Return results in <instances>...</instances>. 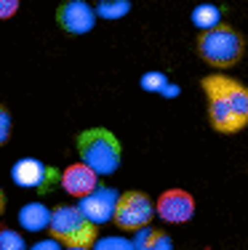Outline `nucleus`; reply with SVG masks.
<instances>
[{
  "mask_svg": "<svg viewBox=\"0 0 248 250\" xmlns=\"http://www.w3.org/2000/svg\"><path fill=\"white\" fill-rule=\"evenodd\" d=\"M246 40L243 35L229 24H216L211 29H203L198 38V56L214 69H229L243 59Z\"/></svg>",
  "mask_w": 248,
  "mask_h": 250,
  "instance_id": "nucleus-1",
  "label": "nucleus"
},
{
  "mask_svg": "<svg viewBox=\"0 0 248 250\" xmlns=\"http://www.w3.org/2000/svg\"><path fill=\"white\" fill-rule=\"evenodd\" d=\"M78 154L99 176H110L120 168L123 146L117 136L107 128H88L78 136Z\"/></svg>",
  "mask_w": 248,
  "mask_h": 250,
  "instance_id": "nucleus-2",
  "label": "nucleus"
},
{
  "mask_svg": "<svg viewBox=\"0 0 248 250\" xmlns=\"http://www.w3.org/2000/svg\"><path fill=\"white\" fill-rule=\"evenodd\" d=\"M96 226L80 208L75 205H59L51 213V237H56L64 248L72 250H86L96 245Z\"/></svg>",
  "mask_w": 248,
  "mask_h": 250,
  "instance_id": "nucleus-3",
  "label": "nucleus"
},
{
  "mask_svg": "<svg viewBox=\"0 0 248 250\" xmlns=\"http://www.w3.org/2000/svg\"><path fill=\"white\" fill-rule=\"evenodd\" d=\"M11 178H14L16 187L38 192V194H48V192H54L56 184H62L59 170L54 165H45L43 160H38V157L16 160L14 168H11Z\"/></svg>",
  "mask_w": 248,
  "mask_h": 250,
  "instance_id": "nucleus-4",
  "label": "nucleus"
},
{
  "mask_svg": "<svg viewBox=\"0 0 248 250\" xmlns=\"http://www.w3.org/2000/svg\"><path fill=\"white\" fill-rule=\"evenodd\" d=\"M155 205L152 200L147 197L144 192H123L120 200H117V210H115V218L112 221L117 224V229L123 231H136L141 226H147L155 216Z\"/></svg>",
  "mask_w": 248,
  "mask_h": 250,
  "instance_id": "nucleus-5",
  "label": "nucleus"
},
{
  "mask_svg": "<svg viewBox=\"0 0 248 250\" xmlns=\"http://www.w3.org/2000/svg\"><path fill=\"white\" fill-rule=\"evenodd\" d=\"M200 85H203L205 99L224 101V104H229L235 112H240L248 120V88L243 83L232 80V77H227V75H208V77H203Z\"/></svg>",
  "mask_w": 248,
  "mask_h": 250,
  "instance_id": "nucleus-6",
  "label": "nucleus"
},
{
  "mask_svg": "<svg viewBox=\"0 0 248 250\" xmlns=\"http://www.w3.org/2000/svg\"><path fill=\"white\" fill-rule=\"evenodd\" d=\"M56 21H59V27L69 35H86L93 29V24H96V11H93L86 0H67V3L59 5Z\"/></svg>",
  "mask_w": 248,
  "mask_h": 250,
  "instance_id": "nucleus-7",
  "label": "nucleus"
},
{
  "mask_svg": "<svg viewBox=\"0 0 248 250\" xmlns=\"http://www.w3.org/2000/svg\"><path fill=\"white\" fill-rule=\"evenodd\" d=\"M155 210L165 224H187L195 216V200L184 189H168L158 197Z\"/></svg>",
  "mask_w": 248,
  "mask_h": 250,
  "instance_id": "nucleus-8",
  "label": "nucleus"
},
{
  "mask_svg": "<svg viewBox=\"0 0 248 250\" xmlns=\"http://www.w3.org/2000/svg\"><path fill=\"white\" fill-rule=\"evenodd\" d=\"M117 200H120V192L112 187H96L93 192H88L86 197H80V210L91 218L93 224H107L115 218L117 210Z\"/></svg>",
  "mask_w": 248,
  "mask_h": 250,
  "instance_id": "nucleus-9",
  "label": "nucleus"
},
{
  "mask_svg": "<svg viewBox=\"0 0 248 250\" xmlns=\"http://www.w3.org/2000/svg\"><path fill=\"white\" fill-rule=\"evenodd\" d=\"M99 187V173L91 168V165H86L80 160V163H72L64 168L62 173V189L67 194H72V197H86L88 192H93V189Z\"/></svg>",
  "mask_w": 248,
  "mask_h": 250,
  "instance_id": "nucleus-10",
  "label": "nucleus"
},
{
  "mask_svg": "<svg viewBox=\"0 0 248 250\" xmlns=\"http://www.w3.org/2000/svg\"><path fill=\"white\" fill-rule=\"evenodd\" d=\"M51 213L54 210H48L43 202H27L19 210V224L27 231H43L51 226Z\"/></svg>",
  "mask_w": 248,
  "mask_h": 250,
  "instance_id": "nucleus-11",
  "label": "nucleus"
},
{
  "mask_svg": "<svg viewBox=\"0 0 248 250\" xmlns=\"http://www.w3.org/2000/svg\"><path fill=\"white\" fill-rule=\"evenodd\" d=\"M192 24L200 29H211L222 24V8L214 3H200L198 8H192Z\"/></svg>",
  "mask_w": 248,
  "mask_h": 250,
  "instance_id": "nucleus-12",
  "label": "nucleus"
},
{
  "mask_svg": "<svg viewBox=\"0 0 248 250\" xmlns=\"http://www.w3.org/2000/svg\"><path fill=\"white\" fill-rule=\"evenodd\" d=\"M134 248H171V240L160 229L141 226V229H136V237H134Z\"/></svg>",
  "mask_w": 248,
  "mask_h": 250,
  "instance_id": "nucleus-13",
  "label": "nucleus"
},
{
  "mask_svg": "<svg viewBox=\"0 0 248 250\" xmlns=\"http://www.w3.org/2000/svg\"><path fill=\"white\" fill-rule=\"evenodd\" d=\"M128 11H131V3L128 0H104V3H99V11L96 14L102 16V19H120V16H126Z\"/></svg>",
  "mask_w": 248,
  "mask_h": 250,
  "instance_id": "nucleus-14",
  "label": "nucleus"
},
{
  "mask_svg": "<svg viewBox=\"0 0 248 250\" xmlns=\"http://www.w3.org/2000/svg\"><path fill=\"white\" fill-rule=\"evenodd\" d=\"M141 88L155 93H174V88H168V80H165L163 72H147L141 77Z\"/></svg>",
  "mask_w": 248,
  "mask_h": 250,
  "instance_id": "nucleus-15",
  "label": "nucleus"
},
{
  "mask_svg": "<svg viewBox=\"0 0 248 250\" xmlns=\"http://www.w3.org/2000/svg\"><path fill=\"white\" fill-rule=\"evenodd\" d=\"M24 248V240L8 226H0V250H19Z\"/></svg>",
  "mask_w": 248,
  "mask_h": 250,
  "instance_id": "nucleus-16",
  "label": "nucleus"
},
{
  "mask_svg": "<svg viewBox=\"0 0 248 250\" xmlns=\"http://www.w3.org/2000/svg\"><path fill=\"white\" fill-rule=\"evenodd\" d=\"M11 139V115L3 104H0V146H5V141Z\"/></svg>",
  "mask_w": 248,
  "mask_h": 250,
  "instance_id": "nucleus-17",
  "label": "nucleus"
},
{
  "mask_svg": "<svg viewBox=\"0 0 248 250\" xmlns=\"http://www.w3.org/2000/svg\"><path fill=\"white\" fill-rule=\"evenodd\" d=\"M19 11V0H0V21L11 19Z\"/></svg>",
  "mask_w": 248,
  "mask_h": 250,
  "instance_id": "nucleus-18",
  "label": "nucleus"
},
{
  "mask_svg": "<svg viewBox=\"0 0 248 250\" xmlns=\"http://www.w3.org/2000/svg\"><path fill=\"white\" fill-rule=\"evenodd\" d=\"M99 248H134V240L128 242V240H117V237H112V240H102V242H96Z\"/></svg>",
  "mask_w": 248,
  "mask_h": 250,
  "instance_id": "nucleus-19",
  "label": "nucleus"
},
{
  "mask_svg": "<svg viewBox=\"0 0 248 250\" xmlns=\"http://www.w3.org/2000/svg\"><path fill=\"white\" fill-rule=\"evenodd\" d=\"M3 210H5V194H3V189H0V216H3Z\"/></svg>",
  "mask_w": 248,
  "mask_h": 250,
  "instance_id": "nucleus-20",
  "label": "nucleus"
},
{
  "mask_svg": "<svg viewBox=\"0 0 248 250\" xmlns=\"http://www.w3.org/2000/svg\"><path fill=\"white\" fill-rule=\"evenodd\" d=\"M99 3H104V0H99Z\"/></svg>",
  "mask_w": 248,
  "mask_h": 250,
  "instance_id": "nucleus-21",
  "label": "nucleus"
}]
</instances>
